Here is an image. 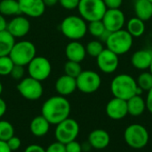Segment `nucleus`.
I'll list each match as a JSON object with an SVG mask.
<instances>
[{
	"label": "nucleus",
	"instance_id": "40",
	"mask_svg": "<svg viewBox=\"0 0 152 152\" xmlns=\"http://www.w3.org/2000/svg\"><path fill=\"white\" fill-rule=\"evenodd\" d=\"M145 102H146V108L152 114V88L148 91Z\"/></svg>",
	"mask_w": 152,
	"mask_h": 152
},
{
	"label": "nucleus",
	"instance_id": "17",
	"mask_svg": "<svg viewBox=\"0 0 152 152\" xmlns=\"http://www.w3.org/2000/svg\"><path fill=\"white\" fill-rule=\"evenodd\" d=\"M55 90L61 96L67 97L71 95L77 90L76 78L69 76L67 74L60 76L55 82Z\"/></svg>",
	"mask_w": 152,
	"mask_h": 152
},
{
	"label": "nucleus",
	"instance_id": "31",
	"mask_svg": "<svg viewBox=\"0 0 152 152\" xmlns=\"http://www.w3.org/2000/svg\"><path fill=\"white\" fill-rule=\"evenodd\" d=\"M104 49L102 42L101 40H91L87 43L86 47V54H88L90 56L93 57H97L102 51Z\"/></svg>",
	"mask_w": 152,
	"mask_h": 152
},
{
	"label": "nucleus",
	"instance_id": "34",
	"mask_svg": "<svg viewBox=\"0 0 152 152\" xmlns=\"http://www.w3.org/2000/svg\"><path fill=\"white\" fill-rule=\"evenodd\" d=\"M6 143H7V145H8V147L10 148V150L12 151H18L20 148V146H21V141H20V139L19 138V137H16V136H12V137H11L7 142H6Z\"/></svg>",
	"mask_w": 152,
	"mask_h": 152
},
{
	"label": "nucleus",
	"instance_id": "27",
	"mask_svg": "<svg viewBox=\"0 0 152 152\" xmlns=\"http://www.w3.org/2000/svg\"><path fill=\"white\" fill-rule=\"evenodd\" d=\"M14 135V127L5 120H0V141L7 142Z\"/></svg>",
	"mask_w": 152,
	"mask_h": 152
},
{
	"label": "nucleus",
	"instance_id": "2",
	"mask_svg": "<svg viewBox=\"0 0 152 152\" xmlns=\"http://www.w3.org/2000/svg\"><path fill=\"white\" fill-rule=\"evenodd\" d=\"M110 90L115 98L124 100H128L134 95H141L143 91L138 87L136 80L126 73H121L113 78L110 82Z\"/></svg>",
	"mask_w": 152,
	"mask_h": 152
},
{
	"label": "nucleus",
	"instance_id": "10",
	"mask_svg": "<svg viewBox=\"0 0 152 152\" xmlns=\"http://www.w3.org/2000/svg\"><path fill=\"white\" fill-rule=\"evenodd\" d=\"M77 89L86 94H91L97 91L102 84V79L99 73L92 70L82 71L76 78Z\"/></svg>",
	"mask_w": 152,
	"mask_h": 152
},
{
	"label": "nucleus",
	"instance_id": "19",
	"mask_svg": "<svg viewBox=\"0 0 152 152\" xmlns=\"http://www.w3.org/2000/svg\"><path fill=\"white\" fill-rule=\"evenodd\" d=\"M152 61V50L141 49L134 52L131 57L132 65L138 70H147L150 68Z\"/></svg>",
	"mask_w": 152,
	"mask_h": 152
},
{
	"label": "nucleus",
	"instance_id": "16",
	"mask_svg": "<svg viewBox=\"0 0 152 152\" xmlns=\"http://www.w3.org/2000/svg\"><path fill=\"white\" fill-rule=\"evenodd\" d=\"M106 114L113 120L123 119L128 114L126 100L114 97L106 106Z\"/></svg>",
	"mask_w": 152,
	"mask_h": 152
},
{
	"label": "nucleus",
	"instance_id": "37",
	"mask_svg": "<svg viewBox=\"0 0 152 152\" xmlns=\"http://www.w3.org/2000/svg\"><path fill=\"white\" fill-rule=\"evenodd\" d=\"M66 152H82V147L76 140L65 144Z\"/></svg>",
	"mask_w": 152,
	"mask_h": 152
},
{
	"label": "nucleus",
	"instance_id": "6",
	"mask_svg": "<svg viewBox=\"0 0 152 152\" xmlns=\"http://www.w3.org/2000/svg\"><path fill=\"white\" fill-rule=\"evenodd\" d=\"M77 9L80 16L90 22L102 20L108 8L103 0H80Z\"/></svg>",
	"mask_w": 152,
	"mask_h": 152
},
{
	"label": "nucleus",
	"instance_id": "35",
	"mask_svg": "<svg viewBox=\"0 0 152 152\" xmlns=\"http://www.w3.org/2000/svg\"><path fill=\"white\" fill-rule=\"evenodd\" d=\"M80 0H59V4L66 10H74L77 8Z\"/></svg>",
	"mask_w": 152,
	"mask_h": 152
},
{
	"label": "nucleus",
	"instance_id": "25",
	"mask_svg": "<svg viewBox=\"0 0 152 152\" xmlns=\"http://www.w3.org/2000/svg\"><path fill=\"white\" fill-rule=\"evenodd\" d=\"M14 44L15 38L7 30L0 31V56H9Z\"/></svg>",
	"mask_w": 152,
	"mask_h": 152
},
{
	"label": "nucleus",
	"instance_id": "5",
	"mask_svg": "<svg viewBox=\"0 0 152 152\" xmlns=\"http://www.w3.org/2000/svg\"><path fill=\"white\" fill-rule=\"evenodd\" d=\"M37 48L35 45L28 40H20L15 42L9 56L18 65H28L29 62L37 56Z\"/></svg>",
	"mask_w": 152,
	"mask_h": 152
},
{
	"label": "nucleus",
	"instance_id": "45",
	"mask_svg": "<svg viewBox=\"0 0 152 152\" xmlns=\"http://www.w3.org/2000/svg\"><path fill=\"white\" fill-rule=\"evenodd\" d=\"M2 92H3V84H2V82H0V96H1V94H2Z\"/></svg>",
	"mask_w": 152,
	"mask_h": 152
},
{
	"label": "nucleus",
	"instance_id": "9",
	"mask_svg": "<svg viewBox=\"0 0 152 152\" xmlns=\"http://www.w3.org/2000/svg\"><path fill=\"white\" fill-rule=\"evenodd\" d=\"M17 90L19 93L28 100H37L44 93L42 82L30 76L21 79L17 85Z\"/></svg>",
	"mask_w": 152,
	"mask_h": 152
},
{
	"label": "nucleus",
	"instance_id": "46",
	"mask_svg": "<svg viewBox=\"0 0 152 152\" xmlns=\"http://www.w3.org/2000/svg\"><path fill=\"white\" fill-rule=\"evenodd\" d=\"M149 70H150V72L151 73V74H152V61H151V65H150V68H149Z\"/></svg>",
	"mask_w": 152,
	"mask_h": 152
},
{
	"label": "nucleus",
	"instance_id": "41",
	"mask_svg": "<svg viewBox=\"0 0 152 152\" xmlns=\"http://www.w3.org/2000/svg\"><path fill=\"white\" fill-rule=\"evenodd\" d=\"M8 22L5 19V16L0 13V31L5 30L7 29Z\"/></svg>",
	"mask_w": 152,
	"mask_h": 152
},
{
	"label": "nucleus",
	"instance_id": "33",
	"mask_svg": "<svg viewBox=\"0 0 152 152\" xmlns=\"http://www.w3.org/2000/svg\"><path fill=\"white\" fill-rule=\"evenodd\" d=\"M24 74H25V70H24V66L22 65H14L12 71H11V73H10V76L16 80V81H20L21 79L24 78Z\"/></svg>",
	"mask_w": 152,
	"mask_h": 152
},
{
	"label": "nucleus",
	"instance_id": "26",
	"mask_svg": "<svg viewBox=\"0 0 152 152\" xmlns=\"http://www.w3.org/2000/svg\"><path fill=\"white\" fill-rule=\"evenodd\" d=\"M0 13L4 16H16L20 14L18 0H1Z\"/></svg>",
	"mask_w": 152,
	"mask_h": 152
},
{
	"label": "nucleus",
	"instance_id": "12",
	"mask_svg": "<svg viewBox=\"0 0 152 152\" xmlns=\"http://www.w3.org/2000/svg\"><path fill=\"white\" fill-rule=\"evenodd\" d=\"M105 29L110 32L122 30L126 23V16L119 8L107 9L102 19Z\"/></svg>",
	"mask_w": 152,
	"mask_h": 152
},
{
	"label": "nucleus",
	"instance_id": "21",
	"mask_svg": "<svg viewBox=\"0 0 152 152\" xmlns=\"http://www.w3.org/2000/svg\"><path fill=\"white\" fill-rule=\"evenodd\" d=\"M50 123L41 115L34 117L30 122V132L36 137L45 136L50 129Z\"/></svg>",
	"mask_w": 152,
	"mask_h": 152
},
{
	"label": "nucleus",
	"instance_id": "30",
	"mask_svg": "<svg viewBox=\"0 0 152 152\" xmlns=\"http://www.w3.org/2000/svg\"><path fill=\"white\" fill-rule=\"evenodd\" d=\"M105 26L102 20L90 22L87 25V31L95 38H100L102 34L105 31Z\"/></svg>",
	"mask_w": 152,
	"mask_h": 152
},
{
	"label": "nucleus",
	"instance_id": "3",
	"mask_svg": "<svg viewBox=\"0 0 152 152\" xmlns=\"http://www.w3.org/2000/svg\"><path fill=\"white\" fill-rule=\"evenodd\" d=\"M60 29L67 39L79 40L87 33V23L81 16L69 15L62 20Z\"/></svg>",
	"mask_w": 152,
	"mask_h": 152
},
{
	"label": "nucleus",
	"instance_id": "1",
	"mask_svg": "<svg viewBox=\"0 0 152 152\" xmlns=\"http://www.w3.org/2000/svg\"><path fill=\"white\" fill-rule=\"evenodd\" d=\"M71 107L69 100L61 95L53 96L46 99L41 108L42 116L51 124L58 125L69 117Z\"/></svg>",
	"mask_w": 152,
	"mask_h": 152
},
{
	"label": "nucleus",
	"instance_id": "44",
	"mask_svg": "<svg viewBox=\"0 0 152 152\" xmlns=\"http://www.w3.org/2000/svg\"><path fill=\"white\" fill-rule=\"evenodd\" d=\"M45 6H53L57 3H59V0H43Z\"/></svg>",
	"mask_w": 152,
	"mask_h": 152
},
{
	"label": "nucleus",
	"instance_id": "38",
	"mask_svg": "<svg viewBox=\"0 0 152 152\" xmlns=\"http://www.w3.org/2000/svg\"><path fill=\"white\" fill-rule=\"evenodd\" d=\"M103 2L108 9H115L121 6L123 0H103Z\"/></svg>",
	"mask_w": 152,
	"mask_h": 152
},
{
	"label": "nucleus",
	"instance_id": "32",
	"mask_svg": "<svg viewBox=\"0 0 152 152\" xmlns=\"http://www.w3.org/2000/svg\"><path fill=\"white\" fill-rule=\"evenodd\" d=\"M14 63L9 56H0V76L10 75Z\"/></svg>",
	"mask_w": 152,
	"mask_h": 152
},
{
	"label": "nucleus",
	"instance_id": "47",
	"mask_svg": "<svg viewBox=\"0 0 152 152\" xmlns=\"http://www.w3.org/2000/svg\"><path fill=\"white\" fill-rule=\"evenodd\" d=\"M149 1H150V2H151V3H152V0H149Z\"/></svg>",
	"mask_w": 152,
	"mask_h": 152
},
{
	"label": "nucleus",
	"instance_id": "7",
	"mask_svg": "<svg viewBox=\"0 0 152 152\" xmlns=\"http://www.w3.org/2000/svg\"><path fill=\"white\" fill-rule=\"evenodd\" d=\"M125 141L133 149H142L149 142V133L144 126L138 124L129 125L124 133Z\"/></svg>",
	"mask_w": 152,
	"mask_h": 152
},
{
	"label": "nucleus",
	"instance_id": "11",
	"mask_svg": "<svg viewBox=\"0 0 152 152\" xmlns=\"http://www.w3.org/2000/svg\"><path fill=\"white\" fill-rule=\"evenodd\" d=\"M28 72L30 77L44 82L52 73V65L45 56H35L28 65Z\"/></svg>",
	"mask_w": 152,
	"mask_h": 152
},
{
	"label": "nucleus",
	"instance_id": "23",
	"mask_svg": "<svg viewBox=\"0 0 152 152\" xmlns=\"http://www.w3.org/2000/svg\"><path fill=\"white\" fill-rule=\"evenodd\" d=\"M134 13L136 17L146 22L152 17V3L149 0H135Z\"/></svg>",
	"mask_w": 152,
	"mask_h": 152
},
{
	"label": "nucleus",
	"instance_id": "14",
	"mask_svg": "<svg viewBox=\"0 0 152 152\" xmlns=\"http://www.w3.org/2000/svg\"><path fill=\"white\" fill-rule=\"evenodd\" d=\"M20 13L31 17L38 18L45 11V4L43 0H18Z\"/></svg>",
	"mask_w": 152,
	"mask_h": 152
},
{
	"label": "nucleus",
	"instance_id": "20",
	"mask_svg": "<svg viewBox=\"0 0 152 152\" xmlns=\"http://www.w3.org/2000/svg\"><path fill=\"white\" fill-rule=\"evenodd\" d=\"M90 145L96 150H103L107 148L110 142V134L102 129H97L90 133L88 136Z\"/></svg>",
	"mask_w": 152,
	"mask_h": 152
},
{
	"label": "nucleus",
	"instance_id": "22",
	"mask_svg": "<svg viewBox=\"0 0 152 152\" xmlns=\"http://www.w3.org/2000/svg\"><path fill=\"white\" fill-rule=\"evenodd\" d=\"M126 103L128 114L133 116H141L146 109V102L141 95H134L126 100Z\"/></svg>",
	"mask_w": 152,
	"mask_h": 152
},
{
	"label": "nucleus",
	"instance_id": "18",
	"mask_svg": "<svg viewBox=\"0 0 152 152\" xmlns=\"http://www.w3.org/2000/svg\"><path fill=\"white\" fill-rule=\"evenodd\" d=\"M65 55L68 60L81 63L86 56V47L78 40H71L66 46Z\"/></svg>",
	"mask_w": 152,
	"mask_h": 152
},
{
	"label": "nucleus",
	"instance_id": "39",
	"mask_svg": "<svg viewBox=\"0 0 152 152\" xmlns=\"http://www.w3.org/2000/svg\"><path fill=\"white\" fill-rule=\"evenodd\" d=\"M24 152H45V150L40 146V145H37V144H31L29 146H28Z\"/></svg>",
	"mask_w": 152,
	"mask_h": 152
},
{
	"label": "nucleus",
	"instance_id": "4",
	"mask_svg": "<svg viewBox=\"0 0 152 152\" xmlns=\"http://www.w3.org/2000/svg\"><path fill=\"white\" fill-rule=\"evenodd\" d=\"M133 43L134 38L126 30L123 29L110 32L108 39L105 42L107 48L118 56H121L129 52L133 47Z\"/></svg>",
	"mask_w": 152,
	"mask_h": 152
},
{
	"label": "nucleus",
	"instance_id": "8",
	"mask_svg": "<svg viewBox=\"0 0 152 152\" xmlns=\"http://www.w3.org/2000/svg\"><path fill=\"white\" fill-rule=\"evenodd\" d=\"M79 133V125L72 118H66L58 125H56L54 135L58 142L67 144L75 141Z\"/></svg>",
	"mask_w": 152,
	"mask_h": 152
},
{
	"label": "nucleus",
	"instance_id": "43",
	"mask_svg": "<svg viewBox=\"0 0 152 152\" xmlns=\"http://www.w3.org/2000/svg\"><path fill=\"white\" fill-rule=\"evenodd\" d=\"M0 152H12L10 148L8 147L6 142L0 141Z\"/></svg>",
	"mask_w": 152,
	"mask_h": 152
},
{
	"label": "nucleus",
	"instance_id": "42",
	"mask_svg": "<svg viewBox=\"0 0 152 152\" xmlns=\"http://www.w3.org/2000/svg\"><path fill=\"white\" fill-rule=\"evenodd\" d=\"M6 110H7V105H6L5 101L0 98V118L5 114Z\"/></svg>",
	"mask_w": 152,
	"mask_h": 152
},
{
	"label": "nucleus",
	"instance_id": "15",
	"mask_svg": "<svg viewBox=\"0 0 152 152\" xmlns=\"http://www.w3.org/2000/svg\"><path fill=\"white\" fill-rule=\"evenodd\" d=\"M6 30L14 38H22L29 32L30 22L26 16L16 15L8 22Z\"/></svg>",
	"mask_w": 152,
	"mask_h": 152
},
{
	"label": "nucleus",
	"instance_id": "13",
	"mask_svg": "<svg viewBox=\"0 0 152 152\" xmlns=\"http://www.w3.org/2000/svg\"><path fill=\"white\" fill-rule=\"evenodd\" d=\"M96 62L99 69L107 74L116 72L119 65V58L117 54L108 48H104L102 53L96 57Z\"/></svg>",
	"mask_w": 152,
	"mask_h": 152
},
{
	"label": "nucleus",
	"instance_id": "24",
	"mask_svg": "<svg viewBox=\"0 0 152 152\" xmlns=\"http://www.w3.org/2000/svg\"><path fill=\"white\" fill-rule=\"evenodd\" d=\"M146 30L145 22L139 19L138 17L131 18L126 23V30L130 33L133 38L142 37Z\"/></svg>",
	"mask_w": 152,
	"mask_h": 152
},
{
	"label": "nucleus",
	"instance_id": "28",
	"mask_svg": "<svg viewBox=\"0 0 152 152\" xmlns=\"http://www.w3.org/2000/svg\"><path fill=\"white\" fill-rule=\"evenodd\" d=\"M137 85L143 91H149L152 88V74L151 72H143L142 73L137 80Z\"/></svg>",
	"mask_w": 152,
	"mask_h": 152
},
{
	"label": "nucleus",
	"instance_id": "29",
	"mask_svg": "<svg viewBox=\"0 0 152 152\" xmlns=\"http://www.w3.org/2000/svg\"><path fill=\"white\" fill-rule=\"evenodd\" d=\"M82 66L80 65V63L78 62H75V61H70L68 60L64 65V72L65 74L77 78L82 72Z\"/></svg>",
	"mask_w": 152,
	"mask_h": 152
},
{
	"label": "nucleus",
	"instance_id": "36",
	"mask_svg": "<svg viewBox=\"0 0 152 152\" xmlns=\"http://www.w3.org/2000/svg\"><path fill=\"white\" fill-rule=\"evenodd\" d=\"M45 152H66L65 144L57 141V142L50 144L47 147V149L45 150Z\"/></svg>",
	"mask_w": 152,
	"mask_h": 152
}]
</instances>
